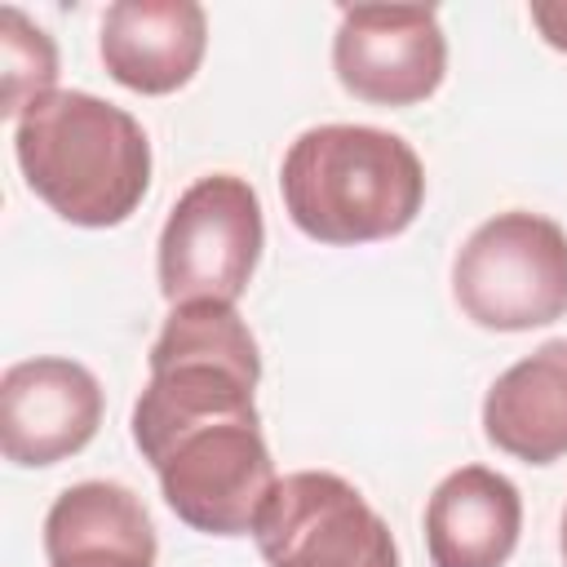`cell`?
Masks as SVG:
<instances>
[{"label":"cell","instance_id":"cell-1","mask_svg":"<svg viewBox=\"0 0 567 567\" xmlns=\"http://www.w3.org/2000/svg\"><path fill=\"white\" fill-rule=\"evenodd\" d=\"M133 408V443L151 461L168 509L204 536H248L279 474L261 439L252 390L261 350L235 306H173Z\"/></svg>","mask_w":567,"mask_h":567},{"label":"cell","instance_id":"cell-2","mask_svg":"<svg viewBox=\"0 0 567 567\" xmlns=\"http://www.w3.org/2000/svg\"><path fill=\"white\" fill-rule=\"evenodd\" d=\"M27 186L71 226L106 230L137 213L151 186L146 128L84 89H53L13 120Z\"/></svg>","mask_w":567,"mask_h":567},{"label":"cell","instance_id":"cell-3","mask_svg":"<svg viewBox=\"0 0 567 567\" xmlns=\"http://www.w3.org/2000/svg\"><path fill=\"white\" fill-rule=\"evenodd\" d=\"M279 190L301 235L354 248L394 239L416 221L425 204V168L399 133L372 124H319L288 146Z\"/></svg>","mask_w":567,"mask_h":567},{"label":"cell","instance_id":"cell-4","mask_svg":"<svg viewBox=\"0 0 567 567\" xmlns=\"http://www.w3.org/2000/svg\"><path fill=\"white\" fill-rule=\"evenodd\" d=\"M452 297L478 328L527 332L567 315V230L540 213L487 217L452 261Z\"/></svg>","mask_w":567,"mask_h":567},{"label":"cell","instance_id":"cell-5","mask_svg":"<svg viewBox=\"0 0 567 567\" xmlns=\"http://www.w3.org/2000/svg\"><path fill=\"white\" fill-rule=\"evenodd\" d=\"M261 244L266 226L257 190L235 173H208L177 195L159 230V292L173 306H235L248 292Z\"/></svg>","mask_w":567,"mask_h":567},{"label":"cell","instance_id":"cell-6","mask_svg":"<svg viewBox=\"0 0 567 567\" xmlns=\"http://www.w3.org/2000/svg\"><path fill=\"white\" fill-rule=\"evenodd\" d=\"M252 540L266 567H399L385 518L328 470L284 474L257 514Z\"/></svg>","mask_w":567,"mask_h":567},{"label":"cell","instance_id":"cell-7","mask_svg":"<svg viewBox=\"0 0 567 567\" xmlns=\"http://www.w3.org/2000/svg\"><path fill=\"white\" fill-rule=\"evenodd\" d=\"M332 71L346 93L377 106H416L447 75V40L425 4H354L341 9L332 35Z\"/></svg>","mask_w":567,"mask_h":567},{"label":"cell","instance_id":"cell-8","mask_svg":"<svg viewBox=\"0 0 567 567\" xmlns=\"http://www.w3.org/2000/svg\"><path fill=\"white\" fill-rule=\"evenodd\" d=\"M102 425L97 377L58 354L22 359L0 377V447L22 470L58 465L93 443Z\"/></svg>","mask_w":567,"mask_h":567},{"label":"cell","instance_id":"cell-9","mask_svg":"<svg viewBox=\"0 0 567 567\" xmlns=\"http://www.w3.org/2000/svg\"><path fill=\"white\" fill-rule=\"evenodd\" d=\"M102 62L115 84L164 97L190 84L208 49V13L195 0H120L102 18Z\"/></svg>","mask_w":567,"mask_h":567},{"label":"cell","instance_id":"cell-10","mask_svg":"<svg viewBox=\"0 0 567 567\" xmlns=\"http://www.w3.org/2000/svg\"><path fill=\"white\" fill-rule=\"evenodd\" d=\"M523 532L518 487L487 470H452L425 501V549L434 567H505Z\"/></svg>","mask_w":567,"mask_h":567},{"label":"cell","instance_id":"cell-11","mask_svg":"<svg viewBox=\"0 0 567 567\" xmlns=\"http://www.w3.org/2000/svg\"><path fill=\"white\" fill-rule=\"evenodd\" d=\"M49 567H155V527L124 483L89 478L44 514Z\"/></svg>","mask_w":567,"mask_h":567},{"label":"cell","instance_id":"cell-12","mask_svg":"<svg viewBox=\"0 0 567 567\" xmlns=\"http://www.w3.org/2000/svg\"><path fill=\"white\" fill-rule=\"evenodd\" d=\"M483 434L527 465L567 456V341H545L492 381L483 399Z\"/></svg>","mask_w":567,"mask_h":567},{"label":"cell","instance_id":"cell-13","mask_svg":"<svg viewBox=\"0 0 567 567\" xmlns=\"http://www.w3.org/2000/svg\"><path fill=\"white\" fill-rule=\"evenodd\" d=\"M0 75H4V97H0L4 120H18L31 102L53 93V84H58L53 40L44 35V27H35L13 4L0 9Z\"/></svg>","mask_w":567,"mask_h":567},{"label":"cell","instance_id":"cell-14","mask_svg":"<svg viewBox=\"0 0 567 567\" xmlns=\"http://www.w3.org/2000/svg\"><path fill=\"white\" fill-rule=\"evenodd\" d=\"M532 22L545 35V44L567 53V0H536L532 4Z\"/></svg>","mask_w":567,"mask_h":567},{"label":"cell","instance_id":"cell-15","mask_svg":"<svg viewBox=\"0 0 567 567\" xmlns=\"http://www.w3.org/2000/svg\"><path fill=\"white\" fill-rule=\"evenodd\" d=\"M563 563H567V509H563Z\"/></svg>","mask_w":567,"mask_h":567}]
</instances>
